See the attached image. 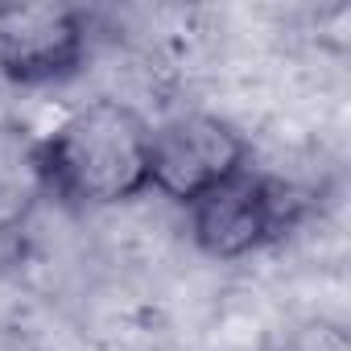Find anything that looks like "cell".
<instances>
[{"label":"cell","mask_w":351,"mask_h":351,"mask_svg":"<svg viewBox=\"0 0 351 351\" xmlns=\"http://www.w3.org/2000/svg\"><path fill=\"white\" fill-rule=\"evenodd\" d=\"M273 351H351V330L339 318L314 314V318H302L298 326H289Z\"/></svg>","instance_id":"obj_6"},{"label":"cell","mask_w":351,"mask_h":351,"mask_svg":"<svg viewBox=\"0 0 351 351\" xmlns=\"http://www.w3.org/2000/svg\"><path fill=\"white\" fill-rule=\"evenodd\" d=\"M95 50V13L79 5H0V79L21 91L79 79Z\"/></svg>","instance_id":"obj_4"},{"label":"cell","mask_w":351,"mask_h":351,"mask_svg":"<svg viewBox=\"0 0 351 351\" xmlns=\"http://www.w3.org/2000/svg\"><path fill=\"white\" fill-rule=\"evenodd\" d=\"M38 203L46 195L34 169V141L0 128V236L21 232Z\"/></svg>","instance_id":"obj_5"},{"label":"cell","mask_w":351,"mask_h":351,"mask_svg":"<svg viewBox=\"0 0 351 351\" xmlns=\"http://www.w3.org/2000/svg\"><path fill=\"white\" fill-rule=\"evenodd\" d=\"M149 136L153 124L124 99L79 104L46 136H34L42 195L66 211H108L153 195Z\"/></svg>","instance_id":"obj_1"},{"label":"cell","mask_w":351,"mask_h":351,"mask_svg":"<svg viewBox=\"0 0 351 351\" xmlns=\"http://www.w3.org/2000/svg\"><path fill=\"white\" fill-rule=\"evenodd\" d=\"M252 165V141L215 112H178L153 124L149 186L173 207H191Z\"/></svg>","instance_id":"obj_3"},{"label":"cell","mask_w":351,"mask_h":351,"mask_svg":"<svg viewBox=\"0 0 351 351\" xmlns=\"http://www.w3.org/2000/svg\"><path fill=\"white\" fill-rule=\"evenodd\" d=\"M310 191L248 165L186 207V236L203 256L236 265L293 236L310 219Z\"/></svg>","instance_id":"obj_2"}]
</instances>
